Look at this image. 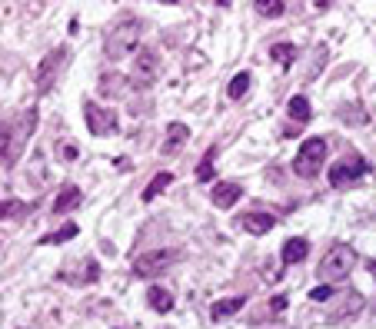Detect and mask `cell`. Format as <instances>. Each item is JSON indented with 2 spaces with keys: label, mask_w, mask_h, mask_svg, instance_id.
<instances>
[{
  "label": "cell",
  "mask_w": 376,
  "mask_h": 329,
  "mask_svg": "<svg viewBox=\"0 0 376 329\" xmlns=\"http://www.w3.org/2000/svg\"><path fill=\"white\" fill-rule=\"evenodd\" d=\"M353 263H356V253H353L346 243H337V246H330V253L320 260L316 279H320V283H339V279L350 276Z\"/></svg>",
  "instance_id": "cell-2"
},
{
  "label": "cell",
  "mask_w": 376,
  "mask_h": 329,
  "mask_svg": "<svg viewBox=\"0 0 376 329\" xmlns=\"http://www.w3.org/2000/svg\"><path fill=\"white\" fill-rule=\"evenodd\" d=\"M247 90H250V74L243 70V74H237L233 80H230V87H226V97H230V100H240V97H243Z\"/></svg>",
  "instance_id": "cell-20"
},
{
  "label": "cell",
  "mask_w": 376,
  "mask_h": 329,
  "mask_svg": "<svg viewBox=\"0 0 376 329\" xmlns=\"http://www.w3.org/2000/svg\"><path fill=\"white\" fill-rule=\"evenodd\" d=\"M270 57H273L280 67H290L293 57H297V47H293V43H273V47H270Z\"/></svg>",
  "instance_id": "cell-19"
},
{
  "label": "cell",
  "mask_w": 376,
  "mask_h": 329,
  "mask_svg": "<svg viewBox=\"0 0 376 329\" xmlns=\"http://www.w3.org/2000/svg\"><path fill=\"white\" fill-rule=\"evenodd\" d=\"M187 140H190L187 123H170V127H167V140H163V153H167V156H180Z\"/></svg>",
  "instance_id": "cell-9"
},
{
  "label": "cell",
  "mask_w": 376,
  "mask_h": 329,
  "mask_svg": "<svg viewBox=\"0 0 376 329\" xmlns=\"http://www.w3.org/2000/svg\"><path fill=\"white\" fill-rule=\"evenodd\" d=\"M287 114L297 120V127H303V123L310 120V103H306V97H290Z\"/></svg>",
  "instance_id": "cell-18"
},
{
  "label": "cell",
  "mask_w": 376,
  "mask_h": 329,
  "mask_svg": "<svg viewBox=\"0 0 376 329\" xmlns=\"http://www.w3.org/2000/svg\"><path fill=\"white\" fill-rule=\"evenodd\" d=\"M84 200V193L77 190V187H63V193L53 200V213H74L77 206Z\"/></svg>",
  "instance_id": "cell-14"
},
{
  "label": "cell",
  "mask_w": 376,
  "mask_h": 329,
  "mask_svg": "<svg viewBox=\"0 0 376 329\" xmlns=\"http://www.w3.org/2000/svg\"><path fill=\"white\" fill-rule=\"evenodd\" d=\"M60 60H63V51H51L47 57H44V60H40V67H37V90H47V87H51V76L57 74Z\"/></svg>",
  "instance_id": "cell-12"
},
{
  "label": "cell",
  "mask_w": 376,
  "mask_h": 329,
  "mask_svg": "<svg viewBox=\"0 0 376 329\" xmlns=\"http://www.w3.org/2000/svg\"><path fill=\"white\" fill-rule=\"evenodd\" d=\"M147 303L153 313H170L174 309V293H167L163 286H150L147 290Z\"/></svg>",
  "instance_id": "cell-15"
},
{
  "label": "cell",
  "mask_w": 376,
  "mask_h": 329,
  "mask_svg": "<svg viewBox=\"0 0 376 329\" xmlns=\"http://www.w3.org/2000/svg\"><path fill=\"white\" fill-rule=\"evenodd\" d=\"M373 273H376V263H373Z\"/></svg>",
  "instance_id": "cell-28"
},
{
  "label": "cell",
  "mask_w": 376,
  "mask_h": 329,
  "mask_svg": "<svg viewBox=\"0 0 376 329\" xmlns=\"http://www.w3.org/2000/svg\"><path fill=\"white\" fill-rule=\"evenodd\" d=\"M77 229H80L77 223H67V227H60L57 233H47L40 243H44V246H51V243H67V240H74L77 236Z\"/></svg>",
  "instance_id": "cell-22"
},
{
  "label": "cell",
  "mask_w": 376,
  "mask_h": 329,
  "mask_svg": "<svg viewBox=\"0 0 376 329\" xmlns=\"http://www.w3.org/2000/svg\"><path fill=\"white\" fill-rule=\"evenodd\" d=\"M63 160H77V147H74V143H67V147H63Z\"/></svg>",
  "instance_id": "cell-27"
},
{
  "label": "cell",
  "mask_w": 376,
  "mask_h": 329,
  "mask_svg": "<svg viewBox=\"0 0 376 329\" xmlns=\"http://www.w3.org/2000/svg\"><path fill=\"white\" fill-rule=\"evenodd\" d=\"M330 296H333L330 286H316V290H310V300H313V303H323V300H330Z\"/></svg>",
  "instance_id": "cell-25"
},
{
  "label": "cell",
  "mask_w": 376,
  "mask_h": 329,
  "mask_svg": "<svg viewBox=\"0 0 376 329\" xmlns=\"http://www.w3.org/2000/svg\"><path fill=\"white\" fill-rule=\"evenodd\" d=\"M273 227H276V216H270V213H247V216H240V229H247L250 236H264V233H270Z\"/></svg>",
  "instance_id": "cell-10"
},
{
  "label": "cell",
  "mask_w": 376,
  "mask_h": 329,
  "mask_svg": "<svg viewBox=\"0 0 376 329\" xmlns=\"http://www.w3.org/2000/svg\"><path fill=\"white\" fill-rule=\"evenodd\" d=\"M174 263H176V250H150V253L134 260V273L140 279H153V276H160L163 269H170Z\"/></svg>",
  "instance_id": "cell-6"
},
{
  "label": "cell",
  "mask_w": 376,
  "mask_h": 329,
  "mask_svg": "<svg viewBox=\"0 0 376 329\" xmlns=\"http://www.w3.org/2000/svg\"><path fill=\"white\" fill-rule=\"evenodd\" d=\"M240 193H243L240 183H216L214 193H210V200H214L216 210H230V206L240 200Z\"/></svg>",
  "instance_id": "cell-11"
},
{
  "label": "cell",
  "mask_w": 376,
  "mask_h": 329,
  "mask_svg": "<svg viewBox=\"0 0 376 329\" xmlns=\"http://www.w3.org/2000/svg\"><path fill=\"white\" fill-rule=\"evenodd\" d=\"M137 40H140V20L134 17H124L117 27H110L107 34V43H103V53L110 60H120L124 53H134L137 51Z\"/></svg>",
  "instance_id": "cell-3"
},
{
  "label": "cell",
  "mask_w": 376,
  "mask_h": 329,
  "mask_svg": "<svg viewBox=\"0 0 376 329\" xmlns=\"http://www.w3.org/2000/svg\"><path fill=\"white\" fill-rule=\"evenodd\" d=\"M366 170V160L360 156V153H346L343 160H337V163L330 166V187H337V190H343V187H350V183H356V180L363 177Z\"/></svg>",
  "instance_id": "cell-5"
},
{
  "label": "cell",
  "mask_w": 376,
  "mask_h": 329,
  "mask_svg": "<svg viewBox=\"0 0 376 329\" xmlns=\"http://www.w3.org/2000/svg\"><path fill=\"white\" fill-rule=\"evenodd\" d=\"M84 116H87V130L93 137H110V133H117V114H113V110H103L101 103L87 100L84 103Z\"/></svg>",
  "instance_id": "cell-7"
},
{
  "label": "cell",
  "mask_w": 376,
  "mask_h": 329,
  "mask_svg": "<svg viewBox=\"0 0 376 329\" xmlns=\"http://www.w3.org/2000/svg\"><path fill=\"white\" fill-rule=\"evenodd\" d=\"M214 160H216V147H210L207 156L200 160V166H197V180H200V183H210V180H214Z\"/></svg>",
  "instance_id": "cell-21"
},
{
  "label": "cell",
  "mask_w": 376,
  "mask_h": 329,
  "mask_svg": "<svg viewBox=\"0 0 376 329\" xmlns=\"http://www.w3.org/2000/svg\"><path fill=\"white\" fill-rule=\"evenodd\" d=\"M310 253V243L300 240V236H293V240L283 243V266H293V263H303Z\"/></svg>",
  "instance_id": "cell-13"
},
{
  "label": "cell",
  "mask_w": 376,
  "mask_h": 329,
  "mask_svg": "<svg viewBox=\"0 0 376 329\" xmlns=\"http://www.w3.org/2000/svg\"><path fill=\"white\" fill-rule=\"evenodd\" d=\"M323 160H326V140L323 137L303 140L297 156H293V173L297 177H316L323 170Z\"/></svg>",
  "instance_id": "cell-4"
},
{
  "label": "cell",
  "mask_w": 376,
  "mask_h": 329,
  "mask_svg": "<svg viewBox=\"0 0 376 329\" xmlns=\"http://www.w3.org/2000/svg\"><path fill=\"white\" fill-rule=\"evenodd\" d=\"M157 76H160V57H157V51H137L130 80H134L137 87H150Z\"/></svg>",
  "instance_id": "cell-8"
},
{
  "label": "cell",
  "mask_w": 376,
  "mask_h": 329,
  "mask_svg": "<svg viewBox=\"0 0 376 329\" xmlns=\"http://www.w3.org/2000/svg\"><path fill=\"white\" fill-rule=\"evenodd\" d=\"M266 309H270V313H280V309H287V296H273V300L266 303Z\"/></svg>",
  "instance_id": "cell-26"
},
{
  "label": "cell",
  "mask_w": 376,
  "mask_h": 329,
  "mask_svg": "<svg viewBox=\"0 0 376 329\" xmlns=\"http://www.w3.org/2000/svg\"><path fill=\"white\" fill-rule=\"evenodd\" d=\"M27 213V203L20 200H0V220H7V216H24Z\"/></svg>",
  "instance_id": "cell-24"
},
{
  "label": "cell",
  "mask_w": 376,
  "mask_h": 329,
  "mask_svg": "<svg viewBox=\"0 0 376 329\" xmlns=\"http://www.w3.org/2000/svg\"><path fill=\"white\" fill-rule=\"evenodd\" d=\"M243 303H247L243 296H230V300H216V303L210 306V316H214V319H230V316H233V313H237V309H243Z\"/></svg>",
  "instance_id": "cell-16"
},
{
  "label": "cell",
  "mask_w": 376,
  "mask_h": 329,
  "mask_svg": "<svg viewBox=\"0 0 376 329\" xmlns=\"http://www.w3.org/2000/svg\"><path fill=\"white\" fill-rule=\"evenodd\" d=\"M253 7H257V13H264V17H280V13L287 11L283 0H257Z\"/></svg>",
  "instance_id": "cell-23"
},
{
  "label": "cell",
  "mask_w": 376,
  "mask_h": 329,
  "mask_svg": "<svg viewBox=\"0 0 376 329\" xmlns=\"http://www.w3.org/2000/svg\"><path fill=\"white\" fill-rule=\"evenodd\" d=\"M37 116H40L37 107H30L24 114H17L13 120L0 123V160H4V163H13V160L20 156V150L30 143L34 130H37Z\"/></svg>",
  "instance_id": "cell-1"
},
{
  "label": "cell",
  "mask_w": 376,
  "mask_h": 329,
  "mask_svg": "<svg viewBox=\"0 0 376 329\" xmlns=\"http://www.w3.org/2000/svg\"><path fill=\"white\" fill-rule=\"evenodd\" d=\"M170 183H174V173H157V177L147 183V190H143V203H153L163 190H167V187H170Z\"/></svg>",
  "instance_id": "cell-17"
}]
</instances>
